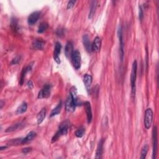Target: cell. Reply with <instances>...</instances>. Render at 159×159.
Listing matches in <instances>:
<instances>
[{"instance_id": "obj_1", "label": "cell", "mask_w": 159, "mask_h": 159, "mask_svg": "<svg viewBox=\"0 0 159 159\" xmlns=\"http://www.w3.org/2000/svg\"><path fill=\"white\" fill-rule=\"evenodd\" d=\"M69 125H70V122L68 121V120H66V121H64V122H62L60 124L59 129V130H58V131L54 135V137H52V142H55L62 136L66 135L67 134V132H68Z\"/></svg>"}, {"instance_id": "obj_2", "label": "cell", "mask_w": 159, "mask_h": 159, "mask_svg": "<svg viewBox=\"0 0 159 159\" xmlns=\"http://www.w3.org/2000/svg\"><path fill=\"white\" fill-rule=\"evenodd\" d=\"M137 61L134 60L132 64V71L131 74V85L132 96H134L135 94H136V81L137 78Z\"/></svg>"}, {"instance_id": "obj_3", "label": "cell", "mask_w": 159, "mask_h": 159, "mask_svg": "<svg viewBox=\"0 0 159 159\" xmlns=\"http://www.w3.org/2000/svg\"><path fill=\"white\" fill-rule=\"evenodd\" d=\"M153 121V111L151 108L146 110L145 117H144V126L147 129L151 128Z\"/></svg>"}, {"instance_id": "obj_4", "label": "cell", "mask_w": 159, "mask_h": 159, "mask_svg": "<svg viewBox=\"0 0 159 159\" xmlns=\"http://www.w3.org/2000/svg\"><path fill=\"white\" fill-rule=\"evenodd\" d=\"M72 64L76 69H79L81 67V55L78 50H75L71 57Z\"/></svg>"}, {"instance_id": "obj_5", "label": "cell", "mask_w": 159, "mask_h": 159, "mask_svg": "<svg viewBox=\"0 0 159 159\" xmlns=\"http://www.w3.org/2000/svg\"><path fill=\"white\" fill-rule=\"evenodd\" d=\"M51 88L52 86L50 85H49V84L46 85L39 92L38 98L43 99V98H49L50 96Z\"/></svg>"}, {"instance_id": "obj_6", "label": "cell", "mask_w": 159, "mask_h": 159, "mask_svg": "<svg viewBox=\"0 0 159 159\" xmlns=\"http://www.w3.org/2000/svg\"><path fill=\"white\" fill-rule=\"evenodd\" d=\"M75 107H76V104L74 100V98L73 97H72V96L70 94V95L68 96V98H67L66 100V103H65L66 109L68 112L72 113L75 111Z\"/></svg>"}, {"instance_id": "obj_7", "label": "cell", "mask_w": 159, "mask_h": 159, "mask_svg": "<svg viewBox=\"0 0 159 159\" xmlns=\"http://www.w3.org/2000/svg\"><path fill=\"white\" fill-rule=\"evenodd\" d=\"M152 144H153V158H156L157 149V127L154 126L152 131Z\"/></svg>"}, {"instance_id": "obj_8", "label": "cell", "mask_w": 159, "mask_h": 159, "mask_svg": "<svg viewBox=\"0 0 159 159\" xmlns=\"http://www.w3.org/2000/svg\"><path fill=\"white\" fill-rule=\"evenodd\" d=\"M118 37L119 39V52H120V57H121V60L123 61L124 57V43H123V32L121 26H120L118 28Z\"/></svg>"}, {"instance_id": "obj_9", "label": "cell", "mask_w": 159, "mask_h": 159, "mask_svg": "<svg viewBox=\"0 0 159 159\" xmlns=\"http://www.w3.org/2000/svg\"><path fill=\"white\" fill-rule=\"evenodd\" d=\"M61 48L62 46L61 44L59 42H57L54 51V59L57 62L58 64H60V54L61 52Z\"/></svg>"}, {"instance_id": "obj_10", "label": "cell", "mask_w": 159, "mask_h": 159, "mask_svg": "<svg viewBox=\"0 0 159 159\" xmlns=\"http://www.w3.org/2000/svg\"><path fill=\"white\" fill-rule=\"evenodd\" d=\"M40 14L41 13L39 11H35L31 13L29 16L28 17L27 19V22L29 23V25H33L37 21L40 17Z\"/></svg>"}, {"instance_id": "obj_11", "label": "cell", "mask_w": 159, "mask_h": 159, "mask_svg": "<svg viewBox=\"0 0 159 159\" xmlns=\"http://www.w3.org/2000/svg\"><path fill=\"white\" fill-rule=\"evenodd\" d=\"M85 108L86 116H87L88 123L90 124L91 122V121H92V118H93L92 111H91L90 103L88 102H86L85 103Z\"/></svg>"}, {"instance_id": "obj_12", "label": "cell", "mask_w": 159, "mask_h": 159, "mask_svg": "<svg viewBox=\"0 0 159 159\" xmlns=\"http://www.w3.org/2000/svg\"><path fill=\"white\" fill-rule=\"evenodd\" d=\"M74 50V47H73V44L70 41H69L67 43V44L65 47V54L67 58L71 57L72 54H73Z\"/></svg>"}, {"instance_id": "obj_13", "label": "cell", "mask_w": 159, "mask_h": 159, "mask_svg": "<svg viewBox=\"0 0 159 159\" xmlns=\"http://www.w3.org/2000/svg\"><path fill=\"white\" fill-rule=\"evenodd\" d=\"M45 41L42 39H36L32 42L34 49L37 50H42L45 46Z\"/></svg>"}, {"instance_id": "obj_14", "label": "cell", "mask_w": 159, "mask_h": 159, "mask_svg": "<svg viewBox=\"0 0 159 159\" xmlns=\"http://www.w3.org/2000/svg\"><path fill=\"white\" fill-rule=\"evenodd\" d=\"M102 46V40L99 37H96L92 44V51L98 52L100 50Z\"/></svg>"}, {"instance_id": "obj_15", "label": "cell", "mask_w": 159, "mask_h": 159, "mask_svg": "<svg viewBox=\"0 0 159 159\" xmlns=\"http://www.w3.org/2000/svg\"><path fill=\"white\" fill-rule=\"evenodd\" d=\"M83 42L86 50L88 52L92 51V44H91L90 37L88 35H84L83 36Z\"/></svg>"}, {"instance_id": "obj_16", "label": "cell", "mask_w": 159, "mask_h": 159, "mask_svg": "<svg viewBox=\"0 0 159 159\" xmlns=\"http://www.w3.org/2000/svg\"><path fill=\"white\" fill-rule=\"evenodd\" d=\"M104 139H102V140H101L98 145V147H97V150H96V158H101L102 157L103 153V144H104Z\"/></svg>"}, {"instance_id": "obj_17", "label": "cell", "mask_w": 159, "mask_h": 159, "mask_svg": "<svg viewBox=\"0 0 159 159\" xmlns=\"http://www.w3.org/2000/svg\"><path fill=\"white\" fill-rule=\"evenodd\" d=\"M92 81H93L92 76H91L90 75L85 74L84 75L83 83L86 90H87L88 91H89L90 89V86L91 85V83H92Z\"/></svg>"}, {"instance_id": "obj_18", "label": "cell", "mask_w": 159, "mask_h": 159, "mask_svg": "<svg viewBox=\"0 0 159 159\" xmlns=\"http://www.w3.org/2000/svg\"><path fill=\"white\" fill-rule=\"evenodd\" d=\"M24 126H25V124H24L22 123H19L14 124H13L12 126L8 127L5 131V132H13L14 131H16V130H18V129H22Z\"/></svg>"}, {"instance_id": "obj_19", "label": "cell", "mask_w": 159, "mask_h": 159, "mask_svg": "<svg viewBox=\"0 0 159 159\" xmlns=\"http://www.w3.org/2000/svg\"><path fill=\"white\" fill-rule=\"evenodd\" d=\"M46 115V108H42L40 112L37 114V121L38 124H41L44 121Z\"/></svg>"}, {"instance_id": "obj_20", "label": "cell", "mask_w": 159, "mask_h": 159, "mask_svg": "<svg viewBox=\"0 0 159 159\" xmlns=\"http://www.w3.org/2000/svg\"><path fill=\"white\" fill-rule=\"evenodd\" d=\"M36 133L35 132H34V131L30 132L27 135V136L25 138L22 139L21 144L22 145H23V144H27L28 142H31L36 137Z\"/></svg>"}, {"instance_id": "obj_21", "label": "cell", "mask_w": 159, "mask_h": 159, "mask_svg": "<svg viewBox=\"0 0 159 159\" xmlns=\"http://www.w3.org/2000/svg\"><path fill=\"white\" fill-rule=\"evenodd\" d=\"M32 69V65H28L27 67H26V68H25L23 69V70L22 71V73L21 75V78L20 80H19V85H22L23 83H24V80H25V76L26 74L29 71H31V70Z\"/></svg>"}, {"instance_id": "obj_22", "label": "cell", "mask_w": 159, "mask_h": 159, "mask_svg": "<svg viewBox=\"0 0 159 159\" xmlns=\"http://www.w3.org/2000/svg\"><path fill=\"white\" fill-rule=\"evenodd\" d=\"M62 102L60 101V103L58 104L57 106L54 109H52V111H51V113L50 114V118H52L53 116H55L59 114L60 113L61 109H62Z\"/></svg>"}, {"instance_id": "obj_23", "label": "cell", "mask_w": 159, "mask_h": 159, "mask_svg": "<svg viewBox=\"0 0 159 159\" xmlns=\"http://www.w3.org/2000/svg\"><path fill=\"white\" fill-rule=\"evenodd\" d=\"M27 109V104L26 102H23L20 106L16 110V113L18 114H21L26 111Z\"/></svg>"}, {"instance_id": "obj_24", "label": "cell", "mask_w": 159, "mask_h": 159, "mask_svg": "<svg viewBox=\"0 0 159 159\" xmlns=\"http://www.w3.org/2000/svg\"><path fill=\"white\" fill-rule=\"evenodd\" d=\"M97 1H93L91 2V7H90V11L89 13V16L88 18L90 19L92 18V17L93 16V15L95 14L96 9V6H97Z\"/></svg>"}, {"instance_id": "obj_25", "label": "cell", "mask_w": 159, "mask_h": 159, "mask_svg": "<svg viewBox=\"0 0 159 159\" xmlns=\"http://www.w3.org/2000/svg\"><path fill=\"white\" fill-rule=\"evenodd\" d=\"M48 27H49V25L46 22H42L40 24L39 26L38 27V33H43L44 31H46Z\"/></svg>"}, {"instance_id": "obj_26", "label": "cell", "mask_w": 159, "mask_h": 159, "mask_svg": "<svg viewBox=\"0 0 159 159\" xmlns=\"http://www.w3.org/2000/svg\"><path fill=\"white\" fill-rule=\"evenodd\" d=\"M85 132V129L83 127H80L79 129H78L75 132V136L78 137V138H81L82 137Z\"/></svg>"}, {"instance_id": "obj_27", "label": "cell", "mask_w": 159, "mask_h": 159, "mask_svg": "<svg viewBox=\"0 0 159 159\" xmlns=\"http://www.w3.org/2000/svg\"><path fill=\"white\" fill-rule=\"evenodd\" d=\"M148 150V146L147 145H146L143 147L142 151H141V159L146 158Z\"/></svg>"}, {"instance_id": "obj_28", "label": "cell", "mask_w": 159, "mask_h": 159, "mask_svg": "<svg viewBox=\"0 0 159 159\" xmlns=\"http://www.w3.org/2000/svg\"><path fill=\"white\" fill-rule=\"evenodd\" d=\"M76 3V1H74V0H72V1H69L68 4H67V9H71L73 8L75 5V4Z\"/></svg>"}, {"instance_id": "obj_29", "label": "cell", "mask_w": 159, "mask_h": 159, "mask_svg": "<svg viewBox=\"0 0 159 159\" xmlns=\"http://www.w3.org/2000/svg\"><path fill=\"white\" fill-rule=\"evenodd\" d=\"M19 61H20V57H19V56H18V57L14 58V59L13 60L12 64H16L19 63Z\"/></svg>"}, {"instance_id": "obj_30", "label": "cell", "mask_w": 159, "mask_h": 159, "mask_svg": "<svg viewBox=\"0 0 159 159\" xmlns=\"http://www.w3.org/2000/svg\"><path fill=\"white\" fill-rule=\"evenodd\" d=\"M139 19H141L142 21V19L143 18V11H142V7L140 6L139 7Z\"/></svg>"}, {"instance_id": "obj_31", "label": "cell", "mask_w": 159, "mask_h": 159, "mask_svg": "<svg viewBox=\"0 0 159 159\" xmlns=\"http://www.w3.org/2000/svg\"><path fill=\"white\" fill-rule=\"evenodd\" d=\"M57 34L59 36H61L64 34V29H60L57 31Z\"/></svg>"}, {"instance_id": "obj_32", "label": "cell", "mask_w": 159, "mask_h": 159, "mask_svg": "<svg viewBox=\"0 0 159 159\" xmlns=\"http://www.w3.org/2000/svg\"><path fill=\"white\" fill-rule=\"evenodd\" d=\"M31 151V147H27V148H25L22 149V152L24 153H27L28 152H29Z\"/></svg>"}, {"instance_id": "obj_33", "label": "cell", "mask_w": 159, "mask_h": 159, "mask_svg": "<svg viewBox=\"0 0 159 159\" xmlns=\"http://www.w3.org/2000/svg\"><path fill=\"white\" fill-rule=\"evenodd\" d=\"M27 85H28V86H29L30 88H32L33 85H32V81H28V83H27Z\"/></svg>"}, {"instance_id": "obj_34", "label": "cell", "mask_w": 159, "mask_h": 159, "mask_svg": "<svg viewBox=\"0 0 159 159\" xmlns=\"http://www.w3.org/2000/svg\"><path fill=\"white\" fill-rule=\"evenodd\" d=\"M7 148V146H4V147H1V148H0V150L1 151H3L4 150V149H5Z\"/></svg>"}, {"instance_id": "obj_35", "label": "cell", "mask_w": 159, "mask_h": 159, "mask_svg": "<svg viewBox=\"0 0 159 159\" xmlns=\"http://www.w3.org/2000/svg\"><path fill=\"white\" fill-rule=\"evenodd\" d=\"M3 100L1 101V108H3Z\"/></svg>"}]
</instances>
